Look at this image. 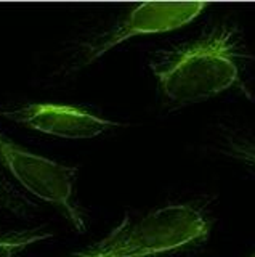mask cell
Returning a JSON list of instances; mask_svg holds the SVG:
<instances>
[{"instance_id":"obj_1","label":"cell","mask_w":255,"mask_h":257,"mask_svg":"<svg viewBox=\"0 0 255 257\" xmlns=\"http://www.w3.org/2000/svg\"><path fill=\"white\" fill-rule=\"evenodd\" d=\"M210 227L194 204H169L137 217L127 214L106 236L68 257H157L204 243Z\"/></svg>"},{"instance_id":"obj_2","label":"cell","mask_w":255,"mask_h":257,"mask_svg":"<svg viewBox=\"0 0 255 257\" xmlns=\"http://www.w3.org/2000/svg\"><path fill=\"white\" fill-rule=\"evenodd\" d=\"M239 40L233 28L213 31L164 63L151 64L162 93L172 103H201L239 80Z\"/></svg>"},{"instance_id":"obj_3","label":"cell","mask_w":255,"mask_h":257,"mask_svg":"<svg viewBox=\"0 0 255 257\" xmlns=\"http://www.w3.org/2000/svg\"><path fill=\"white\" fill-rule=\"evenodd\" d=\"M0 164L29 195L60 207L77 233L87 230L84 212L74 203V183L79 167L36 155L0 134Z\"/></svg>"},{"instance_id":"obj_4","label":"cell","mask_w":255,"mask_h":257,"mask_svg":"<svg viewBox=\"0 0 255 257\" xmlns=\"http://www.w3.org/2000/svg\"><path fill=\"white\" fill-rule=\"evenodd\" d=\"M207 7L204 2H151L140 4L116 24L87 47L85 64H90L111 48L132 37L145 34H159L186 26L197 18Z\"/></svg>"},{"instance_id":"obj_5","label":"cell","mask_w":255,"mask_h":257,"mask_svg":"<svg viewBox=\"0 0 255 257\" xmlns=\"http://www.w3.org/2000/svg\"><path fill=\"white\" fill-rule=\"evenodd\" d=\"M0 116L36 132L68 140L95 139L111 128L122 125L84 108L58 103H26L20 106L0 108Z\"/></svg>"},{"instance_id":"obj_6","label":"cell","mask_w":255,"mask_h":257,"mask_svg":"<svg viewBox=\"0 0 255 257\" xmlns=\"http://www.w3.org/2000/svg\"><path fill=\"white\" fill-rule=\"evenodd\" d=\"M50 238H53V231L45 227L7 231L0 235V257H17L33 244Z\"/></svg>"},{"instance_id":"obj_7","label":"cell","mask_w":255,"mask_h":257,"mask_svg":"<svg viewBox=\"0 0 255 257\" xmlns=\"http://www.w3.org/2000/svg\"><path fill=\"white\" fill-rule=\"evenodd\" d=\"M220 153L255 172V137L242 134L225 135L220 145Z\"/></svg>"},{"instance_id":"obj_8","label":"cell","mask_w":255,"mask_h":257,"mask_svg":"<svg viewBox=\"0 0 255 257\" xmlns=\"http://www.w3.org/2000/svg\"><path fill=\"white\" fill-rule=\"evenodd\" d=\"M0 207L20 219H28L37 211V203L21 193L12 182L0 174Z\"/></svg>"},{"instance_id":"obj_9","label":"cell","mask_w":255,"mask_h":257,"mask_svg":"<svg viewBox=\"0 0 255 257\" xmlns=\"http://www.w3.org/2000/svg\"><path fill=\"white\" fill-rule=\"evenodd\" d=\"M253 257H255V255H253Z\"/></svg>"}]
</instances>
